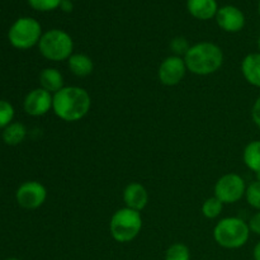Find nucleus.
Wrapping results in <instances>:
<instances>
[{
	"instance_id": "1",
	"label": "nucleus",
	"mask_w": 260,
	"mask_h": 260,
	"mask_svg": "<svg viewBox=\"0 0 260 260\" xmlns=\"http://www.w3.org/2000/svg\"><path fill=\"white\" fill-rule=\"evenodd\" d=\"M90 107V94L81 86H63L53 94V113L65 122L80 121L89 113Z\"/></svg>"
},
{
	"instance_id": "2",
	"label": "nucleus",
	"mask_w": 260,
	"mask_h": 260,
	"mask_svg": "<svg viewBox=\"0 0 260 260\" xmlns=\"http://www.w3.org/2000/svg\"><path fill=\"white\" fill-rule=\"evenodd\" d=\"M188 71L198 76H207L217 73L223 63V52L213 42H198L190 46L184 55Z\"/></svg>"
},
{
	"instance_id": "3",
	"label": "nucleus",
	"mask_w": 260,
	"mask_h": 260,
	"mask_svg": "<svg viewBox=\"0 0 260 260\" xmlns=\"http://www.w3.org/2000/svg\"><path fill=\"white\" fill-rule=\"evenodd\" d=\"M248 222L240 217H225L216 223L213 239L221 248L235 250L245 245L250 238Z\"/></svg>"
},
{
	"instance_id": "4",
	"label": "nucleus",
	"mask_w": 260,
	"mask_h": 260,
	"mask_svg": "<svg viewBox=\"0 0 260 260\" xmlns=\"http://www.w3.org/2000/svg\"><path fill=\"white\" fill-rule=\"evenodd\" d=\"M142 230L141 212L123 207L117 210L109 221V233L114 241L127 244L134 241Z\"/></svg>"
},
{
	"instance_id": "5",
	"label": "nucleus",
	"mask_w": 260,
	"mask_h": 260,
	"mask_svg": "<svg viewBox=\"0 0 260 260\" xmlns=\"http://www.w3.org/2000/svg\"><path fill=\"white\" fill-rule=\"evenodd\" d=\"M38 50L48 61H68L74 53L73 37L66 30L52 28L42 35L38 42Z\"/></svg>"
},
{
	"instance_id": "6",
	"label": "nucleus",
	"mask_w": 260,
	"mask_h": 260,
	"mask_svg": "<svg viewBox=\"0 0 260 260\" xmlns=\"http://www.w3.org/2000/svg\"><path fill=\"white\" fill-rule=\"evenodd\" d=\"M42 35V27L37 19L23 17L15 20L14 24L10 27L8 38L13 47L18 50H28L38 45Z\"/></svg>"
},
{
	"instance_id": "7",
	"label": "nucleus",
	"mask_w": 260,
	"mask_h": 260,
	"mask_svg": "<svg viewBox=\"0 0 260 260\" xmlns=\"http://www.w3.org/2000/svg\"><path fill=\"white\" fill-rule=\"evenodd\" d=\"M245 180L236 173H229L218 178L215 184V197H217L223 205H233L239 202L246 193Z\"/></svg>"
},
{
	"instance_id": "8",
	"label": "nucleus",
	"mask_w": 260,
	"mask_h": 260,
	"mask_svg": "<svg viewBox=\"0 0 260 260\" xmlns=\"http://www.w3.org/2000/svg\"><path fill=\"white\" fill-rule=\"evenodd\" d=\"M188 69L184 57L177 55H170L162 60L157 70V78L160 83L165 86H175L184 79Z\"/></svg>"
},
{
	"instance_id": "9",
	"label": "nucleus",
	"mask_w": 260,
	"mask_h": 260,
	"mask_svg": "<svg viewBox=\"0 0 260 260\" xmlns=\"http://www.w3.org/2000/svg\"><path fill=\"white\" fill-rule=\"evenodd\" d=\"M15 198L20 207L25 210H37L47 200V189L42 183L29 180L18 188Z\"/></svg>"
},
{
	"instance_id": "10",
	"label": "nucleus",
	"mask_w": 260,
	"mask_h": 260,
	"mask_svg": "<svg viewBox=\"0 0 260 260\" xmlns=\"http://www.w3.org/2000/svg\"><path fill=\"white\" fill-rule=\"evenodd\" d=\"M53 94L48 93L42 88H37L30 90L25 95L23 107L25 113L33 117H41L47 114L52 109Z\"/></svg>"
},
{
	"instance_id": "11",
	"label": "nucleus",
	"mask_w": 260,
	"mask_h": 260,
	"mask_svg": "<svg viewBox=\"0 0 260 260\" xmlns=\"http://www.w3.org/2000/svg\"><path fill=\"white\" fill-rule=\"evenodd\" d=\"M215 18L218 27L228 33L240 32L245 27L246 23L243 10L234 5H225L222 8H218Z\"/></svg>"
},
{
	"instance_id": "12",
	"label": "nucleus",
	"mask_w": 260,
	"mask_h": 260,
	"mask_svg": "<svg viewBox=\"0 0 260 260\" xmlns=\"http://www.w3.org/2000/svg\"><path fill=\"white\" fill-rule=\"evenodd\" d=\"M124 207L141 212L149 203V192L141 183L132 182L123 189Z\"/></svg>"
},
{
	"instance_id": "13",
	"label": "nucleus",
	"mask_w": 260,
	"mask_h": 260,
	"mask_svg": "<svg viewBox=\"0 0 260 260\" xmlns=\"http://www.w3.org/2000/svg\"><path fill=\"white\" fill-rule=\"evenodd\" d=\"M187 9L196 19L210 20L217 14L218 5L216 0H187Z\"/></svg>"
},
{
	"instance_id": "14",
	"label": "nucleus",
	"mask_w": 260,
	"mask_h": 260,
	"mask_svg": "<svg viewBox=\"0 0 260 260\" xmlns=\"http://www.w3.org/2000/svg\"><path fill=\"white\" fill-rule=\"evenodd\" d=\"M241 73L250 85L260 88V52L249 53L243 58Z\"/></svg>"
},
{
	"instance_id": "15",
	"label": "nucleus",
	"mask_w": 260,
	"mask_h": 260,
	"mask_svg": "<svg viewBox=\"0 0 260 260\" xmlns=\"http://www.w3.org/2000/svg\"><path fill=\"white\" fill-rule=\"evenodd\" d=\"M41 88L47 90L48 93L56 94L63 88V76L57 69L46 68L40 74Z\"/></svg>"
},
{
	"instance_id": "16",
	"label": "nucleus",
	"mask_w": 260,
	"mask_h": 260,
	"mask_svg": "<svg viewBox=\"0 0 260 260\" xmlns=\"http://www.w3.org/2000/svg\"><path fill=\"white\" fill-rule=\"evenodd\" d=\"M68 66L71 73L78 78L89 76L94 70L93 60L85 53H73L68 60Z\"/></svg>"
},
{
	"instance_id": "17",
	"label": "nucleus",
	"mask_w": 260,
	"mask_h": 260,
	"mask_svg": "<svg viewBox=\"0 0 260 260\" xmlns=\"http://www.w3.org/2000/svg\"><path fill=\"white\" fill-rule=\"evenodd\" d=\"M243 161L249 170L260 173V140L249 142L243 151Z\"/></svg>"
},
{
	"instance_id": "18",
	"label": "nucleus",
	"mask_w": 260,
	"mask_h": 260,
	"mask_svg": "<svg viewBox=\"0 0 260 260\" xmlns=\"http://www.w3.org/2000/svg\"><path fill=\"white\" fill-rule=\"evenodd\" d=\"M27 136V128L20 122H12L9 126H7L3 132V140L8 145H19Z\"/></svg>"
},
{
	"instance_id": "19",
	"label": "nucleus",
	"mask_w": 260,
	"mask_h": 260,
	"mask_svg": "<svg viewBox=\"0 0 260 260\" xmlns=\"http://www.w3.org/2000/svg\"><path fill=\"white\" fill-rule=\"evenodd\" d=\"M222 210L223 203L221 202L217 197H215V196L207 198V200L203 202L202 208H201L202 215L205 216L206 218H208V220H215V218H217L218 216L222 213Z\"/></svg>"
},
{
	"instance_id": "20",
	"label": "nucleus",
	"mask_w": 260,
	"mask_h": 260,
	"mask_svg": "<svg viewBox=\"0 0 260 260\" xmlns=\"http://www.w3.org/2000/svg\"><path fill=\"white\" fill-rule=\"evenodd\" d=\"M165 260H190V250L185 244H172L165 251Z\"/></svg>"
},
{
	"instance_id": "21",
	"label": "nucleus",
	"mask_w": 260,
	"mask_h": 260,
	"mask_svg": "<svg viewBox=\"0 0 260 260\" xmlns=\"http://www.w3.org/2000/svg\"><path fill=\"white\" fill-rule=\"evenodd\" d=\"M245 198L249 206L255 208L256 211H260V180H255L248 185Z\"/></svg>"
},
{
	"instance_id": "22",
	"label": "nucleus",
	"mask_w": 260,
	"mask_h": 260,
	"mask_svg": "<svg viewBox=\"0 0 260 260\" xmlns=\"http://www.w3.org/2000/svg\"><path fill=\"white\" fill-rule=\"evenodd\" d=\"M14 118V108L8 101H0V128H5Z\"/></svg>"
},
{
	"instance_id": "23",
	"label": "nucleus",
	"mask_w": 260,
	"mask_h": 260,
	"mask_svg": "<svg viewBox=\"0 0 260 260\" xmlns=\"http://www.w3.org/2000/svg\"><path fill=\"white\" fill-rule=\"evenodd\" d=\"M30 7L38 12H52L60 8L62 0H28Z\"/></svg>"
},
{
	"instance_id": "24",
	"label": "nucleus",
	"mask_w": 260,
	"mask_h": 260,
	"mask_svg": "<svg viewBox=\"0 0 260 260\" xmlns=\"http://www.w3.org/2000/svg\"><path fill=\"white\" fill-rule=\"evenodd\" d=\"M189 47L190 46L188 45V42L185 41V38H182V37L174 38L172 42V48L177 56L183 55V57H184V55L187 53V51L189 50Z\"/></svg>"
},
{
	"instance_id": "25",
	"label": "nucleus",
	"mask_w": 260,
	"mask_h": 260,
	"mask_svg": "<svg viewBox=\"0 0 260 260\" xmlns=\"http://www.w3.org/2000/svg\"><path fill=\"white\" fill-rule=\"evenodd\" d=\"M248 225L249 229H250V233L260 236V211H258V212L254 213V215L251 216Z\"/></svg>"
},
{
	"instance_id": "26",
	"label": "nucleus",
	"mask_w": 260,
	"mask_h": 260,
	"mask_svg": "<svg viewBox=\"0 0 260 260\" xmlns=\"http://www.w3.org/2000/svg\"><path fill=\"white\" fill-rule=\"evenodd\" d=\"M251 118H253V122L255 123V126L260 128V96L256 98V101L253 104V108H251Z\"/></svg>"
},
{
	"instance_id": "27",
	"label": "nucleus",
	"mask_w": 260,
	"mask_h": 260,
	"mask_svg": "<svg viewBox=\"0 0 260 260\" xmlns=\"http://www.w3.org/2000/svg\"><path fill=\"white\" fill-rule=\"evenodd\" d=\"M60 9L66 13L71 12V10H73V2H71V0H62V3H61L60 5Z\"/></svg>"
},
{
	"instance_id": "28",
	"label": "nucleus",
	"mask_w": 260,
	"mask_h": 260,
	"mask_svg": "<svg viewBox=\"0 0 260 260\" xmlns=\"http://www.w3.org/2000/svg\"><path fill=\"white\" fill-rule=\"evenodd\" d=\"M253 258H254V260H260V241H258V243H256V245L254 246Z\"/></svg>"
},
{
	"instance_id": "29",
	"label": "nucleus",
	"mask_w": 260,
	"mask_h": 260,
	"mask_svg": "<svg viewBox=\"0 0 260 260\" xmlns=\"http://www.w3.org/2000/svg\"><path fill=\"white\" fill-rule=\"evenodd\" d=\"M258 48H259V52H260V36H259V38H258Z\"/></svg>"
},
{
	"instance_id": "30",
	"label": "nucleus",
	"mask_w": 260,
	"mask_h": 260,
	"mask_svg": "<svg viewBox=\"0 0 260 260\" xmlns=\"http://www.w3.org/2000/svg\"><path fill=\"white\" fill-rule=\"evenodd\" d=\"M5 260H20V259H18V258H8V259H5Z\"/></svg>"
},
{
	"instance_id": "31",
	"label": "nucleus",
	"mask_w": 260,
	"mask_h": 260,
	"mask_svg": "<svg viewBox=\"0 0 260 260\" xmlns=\"http://www.w3.org/2000/svg\"><path fill=\"white\" fill-rule=\"evenodd\" d=\"M258 12H259V15H260V0H259V4H258Z\"/></svg>"
},
{
	"instance_id": "32",
	"label": "nucleus",
	"mask_w": 260,
	"mask_h": 260,
	"mask_svg": "<svg viewBox=\"0 0 260 260\" xmlns=\"http://www.w3.org/2000/svg\"><path fill=\"white\" fill-rule=\"evenodd\" d=\"M71 2H75V0H71Z\"/></svg>"
}]
</instances>
